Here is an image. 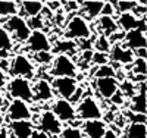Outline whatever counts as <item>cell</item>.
Segmentation results:
<instances>
[{
	"instance_id": "6da1fadb",
	"label": "cell",
	"mask_w": 147,
	"mask_h": 138,
	"mask_svg": "<svg viewBox=\"0 0 147 138\" xmlns=\"http://www.w3.org/2000/svg\"><path fill=\"white\" fill-rule=\"evenodd\" d=\"M50 75L53 78H77L78 68L71 56L57 55L52 60Z\"/></svg>"
},
{
	"instance_id": "7a4b0ae2",
	"label": "cell",
	"mask_w": 147,
	"mask_h": 138,
	"mask_svg": "<svg viewBox=\"0 0 147 138\" xmlns=\"http://www.w3.org/2000/svg\"><path fill=\"white\" fill-rule=\"evenodd\" d=\"M75 113H77V119L84 120V122L85 120H97V119H102V116H103V112H102L99 102L91 96H87L82 100H80L78 106L75 107Z\"/></svg>"
},
{
	"instance_id": "3957f363",
	"label": "cell",
	"mask_w": 147,
	"mask_h": 138,
	"mask_svg": "<svg viewBox=\"0 0 147 138\" xmlns=\"http://www.w3.org/2000/svg\"><path fill=\"white\" fill-rule=\"evenodd\" d=\"M9 73L13 78H24V79L31 81L35 75V68L28 56L16 55L9 63Z\"/></svg>"
},
{
	"instance_id": "277c9868",
	"label": "cell",
	"mask_w": 147,
	"mask_h": 138,
	"mask_svg": "<svg viewBox=\"0 0 147 138\" xmlns=\"http://www.w3.org/2000/svg\"><path fill=\"white\" fill-rule=\"evenodd\" d=\"M66 40H87L91 37V28L88 21H85L81 15H77L69 19L65 30Z\"/></svg>"
},
{
	"instance_id": "5b68a950",
	"label": "cell",
	"mask_w": 147,
	"mask_h": 138,
	"mask_svg": "<svg viewBox=\"0 0 147 138\" xmlns=\"http://www.w3.org/2000/svg\"><path fill=\"white\" fill-rule=\"evenodd\" d=\"M6 90L13 100H21L25 103L32 102V84L28 79L12 78L6 85Z\"/></svg>"
},
{
	"instance_id": "8992f818",
	"label": "cell",
	"mask_w": 147,
	"mask_h": 138,
	"mask_svg": "<svg viewBox=\"0 0 147 138\" xmlns=\"http://www.w3.org/2000/svg\"><path fill=\"white\" fill-rule=\"evenodd\" d=\"M5 30L12 34V40H18L19 43H25L31 34V30L27 24V19L21 15H13L5 21Z\"/></svg>"
},
{
	"instance_id": "52a82bcc",
	"label": "cell",
	"mask_w": 147,
	"mask_h": 138,
	"mask_svg": "<svg viewBox=\"0 0 147 138\" xmlns=\"http://www.w3.org/2000/svg\"><path fill=\"white\" fill-rule=\"evenodd\" d=\"M52 113L56 116V119L63 123V122H74L77 119V113H75V106H74L69 100H63V98H56L53 104H52Z\"/></svg>"
},
{
	"instance_id": "ba28073f",
	"label": "cell",
	"mask_w": 147,
	"mask_h": 138,
	"mask_svg": "<svg viewBox=\"0 0 147 138\" xmlns=\"http://www.w3.org/2000/svg\"><path fill=\"white\" fill-rule=\"evenodd\" d=\"M52 90L53 94H57V98H63V100H71L74 93L78 88V81L77 78H53L52 81Z\"/></svg>"
},
{
	"instance_id": "9c48e42d",
	"label": "cell",
	"mask_w": 147,
	"mask_h": 138,
	"mask_svg": "<svg viewBox=\"0 0 147 138\" xmlns=\"http://www.w3.org/2000/svg\"><path fill=\"white\" fill-rule=\"evenodd\" d=\"M27 43V48L31 50L32 53H43V52H52V43L49 40L47 34L43 30L31 31Z\"/></svg>"
},
{
	"instance_id": "30bf717a",
	"label": "cell",
	"mask_w": 147,
	"mask_h": 138,
	"mask_svg": "<svg viewBox=\"0 0 147 138\" xmlns=\"http://www.w3.org/2000/svg\"><path fill=\"white\" fill-rule=\"evenodd\" d=\"M6 116L9 119V122H16V120H31L32 118V112L28 103L21 102V100H12Z\"/></svg>"
},
{
	"instance_id": "8fae6325",
	"label": "cell",
	"mask_w": 147,
	"mask_h": 138,
	"mask_svg": "<svg viewBox=\"0 0 147 138\" xmlns=\"http://www.w3.org/2000/svg\"><path fill=\"white\" fill-rule=\"evenodd\" d=\"M38 128L46 135H59L60 131L63 129V125L56 119V116L52 113L50 110H44L43 113L40 115Z\"/></svg>"
},
{
	"instance_id": "7c38bea8",
	"label": "cell",
	"mask_w": 147,
	"mask_h": 138,
	"mask_svg": "<svg viewBox=\"0 0 147 138\" xmlns=\"http://www.w3.org/2000/svg\"><path fill=\"white\" fill-rule=\"evenodd\" d=\"M6 132L9 138H31L35 129L31 120H16V122H9Z\"/></svg>"
},
{
	"instance_id": "4fadbf2b",
	"label": "cell",
	"mask_w": 147,
	"mask_h": 138,
	"mask_svg": "<svg viewBox=\"0 0 147 138\" xmlns=\"http://www.w3.org/2000/svg\"><path fill=\"white\" fill-rule=\"evenodd\" d=\"M107 123L103 119L97 120H85L81 123V132L84 138H103L107 131Z\"/></svg>"
},
{
	"instance_id": "5bb4252c",
	"label": "cell",
	"mask_w": 147,
	"mask_h": 138,
	"mask_svg": "<svg viewBox=\"0 0 147 138\" xmlns=\"http://www.w3.org/2000/svg\"><path fill=\"white\" fill-rule=\"evenodd\" d=\"M109 60H113V62H118L121 65H131L134 62V52L127 47H124L122 43H118V44H112L110 46V50H109Z\"/></svg>"
},
{
	"instance_id": "9a60e30c",
	"label": "cell",
	"mask_w": 147,
	"mask_h": 138,
	"mask_svg": "<svg viewBox=\"0 0 147 138\" xmlns=\"http://www.w3.org/2000/svg\"><path fill=\"white\" fill-rule=\"evenodd\" d=\"M55 97L52 85L46 79H37L32 85V102H52Z\"/></svg>"
},
{
	"instance_id": "2e32d148",
	"label": "cell",
	"mask_w": 147,
	"mask_h": 138,
	"mask_svg": "<svg viewBox=\"0 0 147 138\" xmlns=\"http://www.w3.org/2000/svg\"><path fill=\"white\" fill-rule=\"evenodd\" d=\"M96 90L103 98L110 100L119 91V82L116 78H99L96 79Z\"/></svg>"
},
{
	"instance_id": "e0dca14e",
	"label": "cell",
	"mask_w": 147,
	"mask_h": 138,
	"mask_svg": "<svg viewBox=\"0 0 147 138\" xmlns=\"http://www.w3.org/2000/svg\"><path fill=\"white\" fill-rule=\"evenodd\" d=\"M147 46V38H146V32H141L140 30H132L125 32L124 37V47L136 52L138 48H146Z\"/></svg>"
},
{
	"instance_id": "ac0fdd59",
	"label": "cell",
	"mask_w": 147,
	"mask_h": 138,
	"mask_svg": "<svg viewBox=\"0 0 147 138\" xmlns=\"http://www.w3.org/2000/svg\"><path fill=\"white\" fill-rule=\"evenodd\" d=\"M146 81L138 82V88L136 90V94L131 98L129 112L138 115H146Z\"/></svg>"
},
{
	"instance_id": "d6986e66",
	"label": "cell",
	"mask_w": 147,
	"mask_h": 138,
	"mask_svg": "<svg viewBox=\"0 0 147 138\" xmlns=\"http://www.w3.org/2000/svg\"><path fill=\"white\" fill-rule=\"evenodd\" d=\"M105 2H99V0H88V2H81L80 3V9L82 12V18L87 19H94L99 15H102V9H103Z\"/></svg>"
},
{
	"instance_id": "ffe728a7",
	"label": "cell",
	"mask_w": 147,
	"mask_h": 138,
	"mask_svg": "<svg viewBox=\"0 0 147 138\" xmlns=\"http://www.w3.org/2000/svg\"><path fill=\"white\" fill-rule=\"evenodd\" d=\"M18 6H21L24 15H27L28 18H35V16H40L46 5L40 0H27V2H19Z\"/></svg>"
},
{
	"instance_id": "44dd1931",
	"label": "cell",
	"mask_w": 147,
	"mask_h": 138,
	"mask_svg": "<svg viewBox=\"0 0 147 138\" xmlns=\"http://www.w3.org/2000/svg\"><path fill=\"white\" fill-rule=\"evenodd\" d=\"M137 24H138V18L131 13V12H127V13H119L118 19H116V25L118 28H121L122 32H128L137 28Z\"/></svg>"
},
{
	"instance_id": "7402d4cb",
	"label": "cell",
	"mask_w": 147,
	"mask_h": 138,
	"mask_svg": "<svg viewBox=\"0 0 147 138\" xmlns=\"http://www.w3.org/2000/svg\"><path fill=\"white\" fill-rule=\"evenodd\" d=\"M97 27H99L102 35L105 37H110L112 34L119 31L118 25H116V19L112 16H100L97 19Z\"/></svg>"
},
{
	"instance_id": "603a6c76",
	"label": "cell",
	"mask_w": 147,
	"mask_h": 138,
	"mask_svg": "<svg viewBox=\"0 0 147 138\" xmlns=\"http://www.w3.org/2000/svg\"><path fill=\"white\" fill-rule=\"evenodd\" d=\"M52 50L53 53L57 55H65V56H69V55H74L77 50V43L75 41H71V40H62V41H57L55 46H52ZM52 53V55H53Z\"/></svg>"
},
{
	"instance_id": "cb8c5ba5",
	"label": "cell",
	"mask_w": 147,
	"mask_h": 138,
	"mask_svg": "<svg viewBox=\"0 0 147 138\" xmlns=\"http://www.w3.org/2000/svg\"><path fill=\"white\" fill-rule=\"evenodd\" d=\"M127 138H147V125L129 123L127 128Z\"/></svg>"
},
{
	"instance_id": "d4e9b609",
	"label": "cell",
	"mask_w": 147,
	"mask_h": 138,
	"mask_svg": "<svg viewBox=\"0 0 147 138\" xmlns=\"http://www.w3.org/2000/svg\"><path fill=\"white\" fill-rule=\"evenodd\" d=\"M18 3L16 2H7V0H2L0 2V16L10 18L13 15H18Z\"/></svg>"
},
{
	"instance_id": "484cf974",
	"label": "cell",
	"mask_w": 147,
	"mask_h": 138,
	"mask_svg": "<svg viewBox=\"0 0 147 138\" xmlns=\"http://www.w3.org/2000/svg\"><path fill=\"white\" fill-rule=\"evenodd\" d=\"M132 72L137 75V78L146 81V72H147V62L146 59H134L132 62Z\"/></svg>"
},
{
	"instance_id": "4316f807",
	"label": "cell",
	"mask_w": 147,
	"mask_h": 138,
	"mask_svg": "<svg viewBox=\"0 0 147 138\" xmlns=\"http://www.w3.org/2000/svg\"><path fill=\"white\" fill-rule=\"evenodd\" d=\"M12 48H13V40H12L10 34L3 27H0V50L10 53Z\"/></svg>"
},
{
	"instance_id": "83f0119b",
	"label": "cell",
	"mask_w": 147,
	"mask_h": 138,
	"mask_svg": "<svg viewBox=\"0 0 147 138\" xmlns=\"http://www.w3.org/2000/svg\"><path fill=\"white\" fill-rule=\"evenodd\" d=\"M113 5H115V9L118 13H127V12L132 13V10L137 7L138 2H136V0H118Z\"/></svg>"
},
{
	"instance_id": "f1b7e54d",
	"label": "cell",
	"mask_w": 147,
	"mask_h": 138,
	"mask_svg": "<svg viewBox=\"0 0 147 138\" xmlns=\"http://www.w3.org/2000/svg\"><path fill=\"white\" fill-rule=\"evenodd\" d=\"M93 73H94L96 79H99V78H116V72L110 65H103V66L96 68V71Z\"/></svg>"
},
{
	"instance_id": "f546056e",
	"label": "cell",
	"mask_w": 147,
	"mask_h": 138,
	"mask_svg": "<svg viewBox=\"0 0 147 138\" xmlns=\"http://www.w3.org/2000/svg\"><path fill=\"white\" fill-rule=\"evenodd\" d=\"M94 48H96V52H99V53H109V50H110V41H109V38L107 37H105V35H99L96 38V41H94Z\"/></svg>"
},
{
	"instance_id": "4dcf8cb0",
	"label": "cell",
	"mask_w": 147,
	"mask_h": 138,
	"mask_svg": "<svg viewBox=\"0 0 147 138\" xmlns=\"http://www.w3.org/2000/svg\"><path fill=\"white\" fill-rule=\"evenodd\" d=\"M60 138H84L81 129L78 127H66L60 131Z\"/></svg>"
},
{
	"instance_id": "1f68e13d",
	"label": "cell",
	"mask_w": 147,
	"mask_h": 138,
	"mask_svg": "<svg viewBox=\"0 0 147 138\" xmlns=\"http://www.w3.org/2000/svg\"><path fill=\"white\" fill-rule=\"evenodd\" d=\"M107 62H109L107 53H99V52H96L91 56V63H96V65H99V66L107 65Z\"/></svg>"
},
{
	"instance_id": "d6a6232c",
	"label": "cell",
	"mask_w": 147,
	"mask_h": 138,
	"mask_svg": "<svg viewBox=\"0 0 147 138\" xmlns=\"http://www.w3.org/2000/svg\"><path fill=\"white\" fill-rule=\"evenodd\" d=\"M53 57L55 56L52 55V52H43V53H37L35 60L38 62V63H41V65H47V63H52Z\"/></svg>"
},
{
	"instance_id": "836d02e7",
	"label": "cell",
	"mask_w": 147,
	"mask_h": 138,
	"mask_svg": "<svg viewBox=\"0 0 147 138\" xmlns=\"http://www.w3.org/2000/svg\"><path fill=\"white\" fill-rule=\"evenodd\" d=\"M115 13H118L116 9H115V5L112 2H105L103 9H102V16H112L113 18Z\"/></svg>"
},
{
	"instance_id": "e575fe53",
	"label": "cell",
	"mask_w": 147,
	"mask_h": 138,
	"mask_svg": "<svg viewBox=\"0 0 147 138\" xmlns=\"http://www.w3.org/2000/svg\"><path fill=\"white\" fill-rule=\"evenodd\" d=\"M127 118L131 119V123H146L147 118L146 115H138V113H132V112H127Z\"/></svg>"
},
{
	"instance_id": "d590c367",
	"label": "cell",
	"mask_w": 147,
	"mask_h": 138,
	"mask_svg": "<svg viewBox=\"0 0 147 138\" xmlns=\"http://www.w3.org/2000/svg\"><path fill=\"white\" fill-rule=\"evenodd\" d=\"M103 138H118V134H116L113 129L107 128V131H106V134H105V137H103Z\"/></svg>"
},
{
	"instance_id": "8d00e7d4",
	"label": "cell",
	"mask_w": 147,
	"mask_h": 138,
	"mask_svg": "<svg viewBox=\"0 0 147 138\" xmlns=\"http://www.w3.org/2000/svg\"><path fill=\"white\" fill-rule=\"evenodd\" d=\"M6 82V72L0 68V85H3Z\"/></svg>"
},
{
	"instance_id": "74e56055",
	"label": "cell",
	"mask_w": 147,
	"mask_h": 138,
	"mask_svg": "<svg viewBox=\"0 0 147 138\" xmlns=\"http://www.w3.org/2000/svg\"><path fill=\"white\" fill-rule=\"evenodd\" d=\"M0 138H9V135H7V132H6V128L0 129Z\"/></svg>"
},
{
	"instance_id": "f35d334b",
	"label": "cell",
	"mask_w": 147,
	"mask_h": 138,
	"mask_svg": "<svg viewBox=\"0 0 147 138\" xmlns=\"http://www.w3.org/2000/svg\"><path fill=\"white\" fill-rule=\"evenodd\" d=\"M9 57V52H3V50H0V59H6Z\"/></svg>"
}]
</instances>
